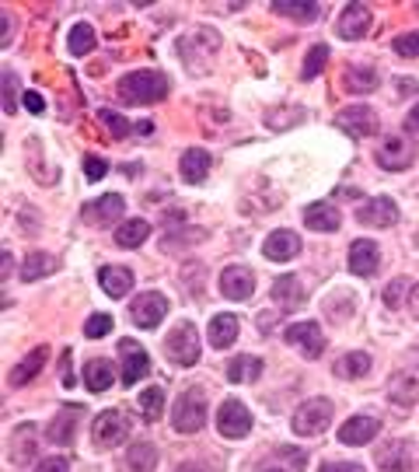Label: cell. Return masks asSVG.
I'll use <instances>...</instances> for the list:
<instances>
[{
	"label": "cell",
	"mask_w": 419,
	"mask_h": 472,
	"mask_svg": "<svg viewBox=\"0 0 419 472\" xmlns=\"http://www.w3.org/2000/svg\"><path fill=\"white\" fill-rule=\"evenodd\" d=\"M46 357H49V350H46V346H35L32 353H29V357H25V361H22V364H18V368H14L11 375H7L11 388H22V385H29V381H32V378L42 371Z\"/></svg>",
	"instance_id": "d4e9b609"
},
{
	"label": "cell",
	"mask_w": 419,
	"mask_h": 472,
	"mask_svg": "<svg viewBox=\"0 0 419 472\" xmlns=\"http://www.w3.org/2000/svg\"><path fill=\"white\" fill-rule=\"evenodd\" d=\"M98 116H101V123H105V129H109V133H112V137H116V140H127L129 133H133V129H136V126H129L127 120H123V116H119V112H112V109H101V112H98Z\"/></svg>",
	"instance_id": "60d3db41"
},
{
	"label": "cell",
	"mask_w": 419,
	"mask_h": 472,
	"mask_svg": "<svg viewBox=\"0 0 419 472\" xmlns=\"http://www.w3.org/2000/svg\"><path fill=\"white\" fill-rule=\"evenodd\" d=\"M304 224L311 227V231H339V210L332 207V203H311L308 210H304Z\"/></svg>",
	"instance_id": "4316f807"
},
{
	"label": "cell",
	"mask_w": 419,
	"mask_h": 472,
	"mask_svg": "<svg viewBox=\"0 0 419 472\" xmlns=\"http://www.w3.org/2000/svg\"><path fill=\"white\" fill-rule=\"evenodd\" d=\"M164 353H168L175 364L193 368L196 361H199V329H196L193 322H182V325L164 340Z\"/></svg>",
	"instance_id": "277c9868"
},
{
	"label": "cell",
	"mask_w": 419,
	"mask_h": 472,
	"mask_svg": "<svg viewBox=\"0 0 419 472\" xmlns=\"http://www.w3.org/2000/svg\"><path fill=\"white\" fill-rule=\"evenodd\" d=\"M319 472H363V466H356V462H325Z\"/></svg>",
	"instance_id": "f907efd6"
},
{
	"label": "cell",
	"mask_w": 419,
	"mask_h": 472,
	"mask_svg": "<svg viewBox=\"0 0 419 472\" xmlns=\"http://www.w3.org/2000/svg\"><path fill=\"white\" fill-rule=\"evenodd\" d=\"M378 466L388 472H409V466H413L409 441H391L385 448H378Z\"/></svg>",
	"instance_id": "7402d4cb"
},
{
	"label": "cell",
	"mask_w": 419,
	"mask_h": 472,
	"mask_svg": "<svg viewBox=\"0 0 419 472\" xmlns=\"http://www.w3.org/2000/svg\"><path fill=\"white\" fill-rule=\"evenodd\" d=\"M92 438L98 448H116L129 438V420L119 409H105L95 416V427H92Z\"/></svg>",
	"instance_id": "52a82bcc"
},
{
	"label": "cell",
	"mask_w": 419,
	"mask_h": 472,
	"mask_svg": "<svg viewBox=\"0 0 419 472\" xmlns=\"http://www.w3.org/2000/svg\"><path fill=\"white\" fill-rule=\"evenodd\" d=\"M388 399L402 409L416 406L419 403V364H409V368H402V371H395V375L388 378Z\"/></svg>",
	"instance_id": "ba28073f"
},
{
	"label": "cell",
	"mask_w": 419,
	"mask_h": 472,
	"mask_svg": "<svg viewBox=\"0 0 419 472\" xmlns=\"http://www.w3.org/2000/svg\"><path fill=\"white\" fill-rule=\"evenodd\" d=\"M406 287H409V283H406V281H395V283H388V290H385V301H388V308H398V305H402V294H406Z\"/></svg>",
	"instance_id": "c3c4849f"
},
{
	"label": "cell",
	"mask_w": 419,
	"mask_h": 472,
	"mask_svg": "<svg viewBox=\"0 0 419 472\" xmlns=\"http://www.w3.org/2000/svg\"><path fill=\"white\" fill-rule=\"evenodd\" d=\"M35 427L32 423H22L14 431V448H11V462L14 466H29V459H35Z\"/></svg>",
	"instance_id": "4dcf8cb0"
},
{
	"label": "cell",
	"mask_w": 419,
	"mask_h": 472,
	"mask_svg": "<svg viewBox=\"0 0 419 472\" xmlns=\"http://www.w3.org/2000/svg\"><path fill=\"white\" fill-rule=\"evenodd\" d=\"M77 416H81V409L77 406H66L57 413V420L46 427V434L57 441V444H70L74 441V427H77Z\"/></svg>",
	"instance_id": "1f68e13d"
},
{
	"label": "cell",
	"mask_w": 419,
	"mask_h": 472,
	"mask_svg": "<svg viewBox=\"0 0 419 472\" xmlns=\"http://www.w3.org/2000/svg\"><path fill=\"white\" fill-rule=\"evenodd\" d=\"M238 329H241V322H238L234 315H214V322H210V346H214V350L234 346Z\"/></svg>",
	"instance_id": "484cf974"
},
{
	"label": "cell",
	"mask_w": 419,
	"mask_h": 472,
	"mask_svg": "<svg viewBox=\"0 0 419 472\" xmlns=\"http://www.w3.org/2000/svg\"><path fill=\"white\" fill-rule=\"evenodd\" d=\"M221 294L231 301H245L256 294V273L245 270V266H227L221 273Z\"/></svg>",
	"instance_id": "9a60e30c"
},
{
	"label": "cell",
	"mask_w": 419,
	"mask_h": 472,
	"mask_svg": "<svg viewBox=\"0 0 419 472\" xmlns=\"http://www.w3.org/2000/svg\"><path fill=\"white\" fill-rule=\"evenodd\" d=\"M367 371H371V357L360 353V350H356V353H346V357L336 364V375L339 378H363Z\"/></svg>",
	"instance_id": "74e56055"
},
{
	"label": "cell",
	"mask_w": 419,
	"mask_h": 472,
	"mask_svg": "<svg viewBox=\"0 0 419 472\" xmlns=\"http://www.w3.org/2000/svg\"><path fill=\"white\" fill-rule=\"evenodd\" d=\"M22 105H25L32 116H42V112H46V102H42V94H39V92H25V94H22Z\"/></svg>",
	"instance_id": "681fc988"
},
{
	"label": "cell",
	"mask_w": 419,
	"mask_h": 472,
	"mask_svg": "<svg viewBox=\"0 0 419 472\" xmlns=\"http://www.w3.org/2000/svg\"><path fill=\"white\" fill-rule=\"evenodd\" d=\"M262 375V361L258 357H238L227 364V381L231 385H241V381H256Z\"/></svg>",
	"instance_id": "e575fe53"
},
{
	"label": "cell",
	"mask_w": 419,
	"mask_h": 472,
	"mask_svg": "<svg viewBox=\"0 0 419 472\" xmlns=\"http://www.w3.org/2000/svg\"><path fill=\"white\" fill-rule=\"evenodd\" d=\"M206 423V399L199 388H186L171 406V427L179 434H196Z\"/></svg>",
	"instance_id": "7a4b0ae2"
},
{
	"label": "cell",
	"mask_w": 419,
	"mask_h": 472,
	"mask_svg": "<svg viewBox=\"0 0 419 472\" xmlns=\"http://www.w3.org/2000/svg\"><path fill=\"white\" fill-rule=\"evenodd\" d=\"M98 283H101V290L109 298H127L129 290H133V273H129L127 266H105L98 273Z\"/></svg>",
	"instance_id": "cb8c5ba5"
},
{
	"label": "cell",
	"mask_w": 419,
	"mask_h": 472,
	"mask_svg": "<svg viewBox=\"0 0 419 472\" xmlns=\"http://www.w3.org/2000/svg\"><path fill=\"white\" fill-rule=\"evenodd\" d=\"M413 312L419 315V287H413Z\"/></svg>",
	"instance_id": "9f6ffc18"
},
{
	"label": "cell",
	"mask_w": 419,
	"mask_h": 472,
	"mask_svg": "<svg viewBox=\"0 0 419 472\" xmlns=\"http://www.w3.org/2000/svg\"><path fill=\"white\" fill-rule=\"evenodd\" d=\"M35 472H70V462H66L64 455H49V459L39 462V469Z\"/></svg>",
	"instance_id": "7dc6e473"
},
{
	"label": "cell",
	"mask_w": 419,
	"mask_h": 472,
	"mask_svg": "<svg viewBox=\"0 0 419 472\" xmlns=\"http://www.w3.org/2000/svg\"><path fill=\"white\" fill-rule=\"evenodd\" d=\"M406 129H409V133H419V105L406 116Z\"/></svg>",
	"instance_id": "f5cc1de1"
},
{
	"label": "cell",
	"mask_w": 419,
	"mask_h": 472,
	"mask_svg": "<svg viewBox=\"0 0 419 472\" xmlns=\"http://www.w3.org/2000/svg\"><path fill=\"white\" fill-rule=\"evenodd\" d=\"M332 416H336V409H332L328 399H308L304 406H297V413H293V431L301 438H319V434H325L332 427Z\"/></svg>",
	"instance_id": "3957f363"
},
{
	"label": "cell",
	"mask_w": 419,
	"mask_h": 472,
	"mask_svg": "<svg viewBox=\"0 0 419 472\" xmlns=\"http://www.w3.org/2000/svg\"><path fill=\"white\" fill-rule=\"evenodd\" d=\"M64 385H74V378H70V350L64 353Z\"/></svg>",
	"instance_id": "11a10c76"
},
{
	"label": "cell",
	"mask_w": 419,
	"mask_h": 472,
	"mask_svg": "<svg viewBox=\"0 0 419 472\" xmlns=\"http://www.w3.org/2000/svg\"><path fill=\"white\" fill-rule=\"evenodd\" d=\"M381 266V252L374 242H354L350 245V270L356 277H374Z\"/></svg>",
	"instance_id": "44dd1931"
},
{
	"label": "cell",
	"mask_w": 419,
	"mask_h": 472,
	"mask_svg": "<svg viewBox=\"0 0 419 472\" xmlns=\"http://www.w3.org/2000/svg\"><path fill=\"white\" fill-rule=\"evenodd\" d=\"M171 85L168 77L158 74V70H133L119 81V98L129 102V105H147V102H161L168 98Z\"/></svg>",
	"instance_id": "6da1fadb"
},
{
	"label": "cell",
	"mask_w": 419,
	"mask_h": 472,
	"mask_svg": "<svg viewBox=\"0 0 419 472\" xmlns=\"http://www.w3.org/2000/svg\"><path fill=\"white\" fill-rule=\"evenodd\" d=\"M367 29H371V7H363V4H346V7H343V14H339V25H336V31H339L343 39L356 42V39H363V35H367Z\"/></svg>",
	"instance_id": "e0dca14e"
},
{
	"label": "cell",
	"mask_w": 419,
	"mask_h": 472,
	"mask_svg": "<svg viewBox=\"0 0 419 472\" xmlns=\"http://www.w3.org/2000/svg\"><path fill=\"white\" fill-rule=\"evenodd\" d=\"M336 126L346 133V137H374L378 133V116H374V109H367V105H350V109H343V112H336Z\"/></svg>",
	"instance_id": "9c48e42d"
},
{
	"label": "cell",
	"mask_w": 419,
	"mask_h": 472,
	"mask_svg": "<svg viewBox=\"0 0 419 472\" xmlns=\"http://www.w3.org/2000/svg\"><path fill=\"white\" fill-rule=\"evenodd\" d=\"M214 39H217V31L214 29H196L179 39V53H182V60H186L189 70H199V60H196V57H206V63L214 60L210 53H203V42H214Z\"/></svg>",
	"instance_id": "ffe728a7"
},
{
	"label": "cell",
	"mask_w": 419,
	"mask_h": 472,
	"mask_svg": "<svg viewBox=\"0 0 419 472\" xmlns=\"http://www.w3.org/2000/svg\"><path fill=\"white\" fill-rule=\"evenodd\" d=\"M217 431H221V438L227 441L245 438V434L252 431V413H249V406L238 403V399L221 403V409H217Z\"/></svg>",
	"instance_id": "8992f818"
},
{
	"label": "cell",
	"mask_w": 419,
	"mask_h": 472,
	"mask_svg": "<svg viewBox=\"0 0 419 472\" xmlns=\"http://www.w3.org/2000/svg\"><path fill=\"white\" fill-rule=\"evenodd\" d=\"M127 466L133 472H154L158 469V448L140 441V444H129V455H127Z\"/></svg>",
	"instance_id": "d6a6232c"
},
{
	"label": "cell",
	"mask_w": 419,
	"mask_h": 472,
	"mask_svg": "<svg viewBox=\"0 0 419 472\" xmlns=\"http://www.w3.org/2000/svg\"><path fill=\"white\" fill-rule=\"evenodd\" d=\"M164 315H168V301H164L158 290H147V294H140V298L133 301V308H129L133 325H140V329H158Z\"/></svg>",
	"instance_id": "30bf717a"
},
{
	"label": "cell",
	"mask_w": 419,
	"mask_h": 472,
	"mask_svg": "<svg viewBox=\"0 0 419 472\" xmlns=\"http://www.w3.org/2000/svg\"><path fill=\"white\" fill-rule=\"evenodd\" d=\"M325 63H328V46H311L308 49V60H304V67H301V74H304V81H315L319 74L325 70Z\"/></svg>",
	"instance_id": "ab89813d"
},
{
	"label": "cell",
	"mask_w": 419,
	"mask_h": 472,
	"mask_svg": "<svg viewBox=\"0 0 419 472\" xmlns=\"http://www.w3.org/2000/svg\"><path fill=\"white\" fill-rule=\"evenodd\" d=\"M273 11L284 14V18H297V22H315V18H319V4H291V0H280V4H273Z\"/></svg>",
	"instance_id": "f35d334b"
},
{
	"label": "cell",
	"mask_w": 419,
	"mask_h": 472,
	"mask_svg": "<svg viewBox=\"0 0 419 472\" xmlns=\"http://www.w3.org/2000/svg\"><path fill=\"white\" fill-rule=\"evenodd\" d=\"M287 336V343L297 346L308 361H315V357H322L325 350V336H322V325L319 322H293L291 329L284 333Z\"/></svg>",
	"instance_id": "8fae6325"
},
{
	"label": "cell",
	"mask_w": 419,
	"mask_h": 472,
	"mask_svg": "<svg viewBox=\"0 0 419 472\" xmlns=\"http://www.w3.org/2000/svg\"><path fill=\"white\" fill-rule=\"evenodd\" d=\"M381 431V420L363 413V416H350L343 427H339V444H367V441L378 438Z\"/></svg>",
	"instance_id": "2e32d148"
},
{
	"label": "cell",
	"mask_w": 419,
	"mask_h": 472,
	"mask_svg": "<svg viewBox=\"0 0 419 472\" xmlns=\"http://www.w3.org/2000/svg\"><path fill=\"white\" fill-rule=\"evenodd\" d=\"M95 42H98L95 29H92L88 22H81V25H74V29H70V39H66V49H70L74 57H88V53L95 49Z\"/></svg>",
	"instance_id": "836d02e7"
},
{
	"label": "cell",
	"mask_w": 419,
	"mask_h": 472,
	"mask_svg": "<svg viewBox=\"0 0 419 472\" xmlns=\"http://www.w3.org/2000/svg\"><path fill=\"white\" fill-rule=\"evenodd\" d=\"M356 220L367 224V227H388V224L398 220V207L388 196H371V200H363L356 207Z\"/></svg>",
	"instance_id": "4fadbf2b"
},
{
	"label": "cell",
	"mask_w": 419,
	"mask_h": 472,
	"mask_svg": "<svg viewBox=\"0 0 419 472\" xmlns=\"http://www.w3.org/2000/svg\"><path fill=\"white\" fill-rule=\"evenodd\" d=\"M84 385H88L92 392L112 388V364H109V361H88V364H84Z\"/></svg>",
	"instance_id": "d590c367"
},
{
	"label": "cell",
	"mask_w": 419,
	"mask_h": 472,
	"mask_svg": "<svg viewBox=\"0 0 419 472\" xmlns=\"http://www.w3.org/2000/svg\"><path fill=\"white\" fill-rule=\"evenodd\" d=\"M123 210H127L123 196H119V192H105V196H98V200H92V203H84L81 218L88 220V224H95V227H105V224H112V220L123 218Z\"/></svg>",
	"instance_id": "7c38bea8"
},
{
	"label": "cell",
	"mask_w": 419,
	"mask_h": 472,
	"mask_svg": "<svg viewBox=\"0 0 419 472\" xmlns=\"http://www.w3.org/2000/svg\"><path fill=\"white\" fill-rule=\"evenodd\" d=\"M161 409H164V388H144L140 392V416L147 420V423H154V420H161Z\"/></svg>",
	"instance_id": "8d00e7d4"
},
{
	"label": "cell",
	"mask_w": 419,
	"mask_h": 472,
	"mask_svg": "<svg viewBox=\"0 0 419 472\" xmlns=\"http://www.w3.org/2000/svg\"><path fill=\"white\" fill-rule=\"evenodd\" d=\"M273 305H276V312H297L304 305V283L297 281L293 273L280 277L273 283Z\"/></svg>",
	"instance_id": "ac0fdd59"
},
{
	"label": "cell",
	"mask_w": 419,
	"mask_h": 472,
	"mask_svg": "<svg viewBox=\"0 0 419 472\" xmlns=\"http://www.w3.org/2000/svg\"><path fill=\"white\" fill-rule=\"evenodd\" d=\"M391 49H395L398 57H406V60H413V57H419V31H409V35H398V39L391 42Z\"/></svg>",
	"instance_id": "7bdbcfd3"
},
{
	"label": "cell",
	"mask_w": 419,
	"mask_h": 472,
	"mask_svg": "<svg viewBox=\"0 0 419 472\" xmlns=\"http://www.w3.org/2000/svg\"><path fill=\"white\" fill-rule=\"evenodd\" d=\"M57 270V255H49V252H29L25 255V263H22V281H42V277H49Z\"/></svg>",
	"instance_id": "f546056e"
},
{
	"label": "cell",
	"mask_w": 419,
	"mask_h": 472,
	"mask_svg": "<svg viewBox=\"0 0 419 472\" xmlns=\"http://www.w3.org/2000/svg\"><path fill=\"white\" fill-rule=\"evenodd\" d=\"M151 238V220H123L116 227V245L119 249H140Z\"/></svg>",
	"instance_id": "83f0119b"
},
{
	"label": "cell",
	"mask_w": 419,
	"mask_h": 472,
	"mask_svg": "<svg viewBox=\"0 0 419 472\" xmlns=\"http://www.w3.org/2000/svg\"><path fill=\"white\" fill-rule=\"evenodd\" d=\"M378 165L388 168V172H402V168H409L413 161H416V144L409 140V137H385L381 144H378Z\"/></svg>",
	"instance_id": "5b68a950"
},
{
	"label": "cell",
	"mask_w": 419,
	"mask_h": 472,
	"mask_svg": "<svg viewBox=\"0 0 419 472\" xmlns=\"http://www.w3.org/2000/svg\"><path fill=\"white\" fill-rule=\"evenodd\" d=\"M0 85H4V112L14 116V112H18V77H14L11 70H4V81H0Z\"/></svg>",
	"instance_id": "b9f144b4"
},
{
	"label": "cell",
	"mask_w": 419,
	"mask_h": 472,
	"mask_svg": "<svg viewBox=\"0 0 419 472\" xmlns=\"http://www.w3.org/2000/svg\"><path fill=\"white\" fill-rule=\"evenodd\" d=\"M179 175H182V183H189V186H199V183H203V179L210 175V155H206L203 147H189V151L182 155Z\"/></svg>",
	"instance_id": "603a6c76"
},
{
	"label": "cell",
	"mask_w": 419,
	"mask_h": 472,
	"mask_svg": "<svg viewBox=\"0 0 419 472\" xmlns=\"http://www.w3.org/2000/svg\"><path fill=\"white\" fill-rule=\"evenodd\" d=\"M179 472H210L203 462H186V466H179Z\"/></svg>",
	"instance_id": "db71d44e"
},
{
	"label": "cell",
	"mask_w": 419,
	"mask_h": 472,
	"mask_svg": "<svg viewBox=\"0 0 419 472\" xmlns=\"http://www.w3.org/2000/svg\"><path fill=\"white\" fill-rule=\"evenodd\" d=\"M105 175H109V165H105L101 157H95V155L84 157V179H88V183H101Z\"/></svg>",
	"instance_id": "f6af8a7d"
},
{
	"label": "cell",
	"mask_w": 419,
	"mask_h": 472,
	"mask_svg": "<svg viewBox=\"0 0 419 472\" xmlns=\"http://www.w3.org/2000/svg\"><path fill=\"white\" fill-rule=\"evenodd\" d=\"M11 42V22H7V14L0 11V46H7Z\"/></svg>",
	"instance_id": "816d5d0a"
},
{
	"label": "cell",
	"mask_w": 419,
	"mask_h": 472,
	"mask_svg": "<svg viewBox=\"0 0 419 472\" xmlns=\"http://www.w3.org/2000/svg\"><path fill=\"white\" fill-rule=\"evenodd\" d=\"M119 357H123V385H136L140 378L151 371L147 350L133 340H119Z\"/></svg>",
	"instance_id": "5bb4252c"
},
{
	"label": "cell",
	"mask_w": 419,
	"mask_h": 472,
	"mask_svg": "<svg viewBox=\"0 0 419 472\" xmlns=\"http://www.w3.org/2000/svg\"><path fill=\"white\" fill-rule=\"evenodd\" d=\"M262 252H266V259H273V263H291V259L301 255V238H297L293 231H273V235L266 238Z\"/></svg>",
	"instance_id": "d6986e66"
},
{
	"label": "cell",
	"mask_w": 419,
	"mask_h": 472,
	"mask_svg": "<svg viewBox=\"0 0 419 472\" xmlns=\"http://www.w3.org/2000/svg\"><path fill=\"white\" fill-rule=\"evenodd\" d=\"M84 333H88L92 340H101L105 333H112V315H92V318L84 322Z\"/></svg>",
	"instance_id": "ee69618b"
},
{
	"label": "cell",
	"mask_w": 419,
	"mask_h": 472,
	"mask_svg": "<svg viewBox=\"0 0 419 472\" xmlns=\"http://www.w3.org/2000/svg\"><path fill=\"white\" fill-rule=\"evenodd\" d=\"M301 120H304V109H293L291 116H280V112H269V116H266V126H269V129H287V126L301 123Z\"/></svg>",
	"instance_id": "bcb514c9"
},
{
	"label": "cell",
	"mask_w": 419,
	"mask_h": 472,
	"mask_svg": "<svg viewBox=\"0 0 419 472\" xmlns=\"http://www.w3.org/2000/svg\"><path fill=\"white\" fill-rule=\"evenodd\" d=\"M343 88L354 94H371L378 88V70H374V67H346Z\"/></svg>",
	"instance_id": "f1b7e54d"
}]
</instances>
